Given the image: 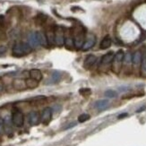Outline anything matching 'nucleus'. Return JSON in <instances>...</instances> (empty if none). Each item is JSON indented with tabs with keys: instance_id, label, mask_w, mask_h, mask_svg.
<instances>
[{
	"instance_id": "16",
	"label": "nucleus",
	"mask_w": 146,
	"mask_h": 146,
	"mask_svg": "<svg viewBox=\"0 0 146 146\" xmlns=\"http://www.w3.org/2000/svg\"><path fill=\"white\" fill-rule=\"evenodd\" d=\"M37 37H38V40H39V43L40 46L43 47H47L48 45V40H47V36L46 34H44L41 31H37Z\"/></svg>"
},
{
	"instance_id": "29",
	"label": "nucleus",
	"mask_w": 146,
	"mask_h": 146,
	"mask_svg": "<svg viewBox=\"0 0 146 146\" xmlns=\"http://www.w3.org/2000/svg\"><path fill=\"white\" fill-rule=\"evenodd\" d=\"M124 59H125V62L126 63V64H129V63H131V62H132V56H131V54H130V53H127V54H126V55L125 56Z\"/></svg>"
},
{
	"instance_id": "28",
	"label": "nucleus",
	"mask_w": 146,
	"mask_h": 146,
	"mask_svg": "<svg viewBox=\"0 0 146 146\" xmlns=\"http://www.w3.org/2000/svg\"><path fill=\"white\" fill-rule=\"evenodd\" d=\"M5 132V121L4 119L0 117V135H2Z\"/></svg>"
},
{
	"instance_id": "27",
	"label": "nucleus",
	"mask_w": 146,
	"mask_h": 146,
	"mask_svg": "<svg viewBox=\"0 0 146 146\" xmlns=\"http://www.w3.org/2000/svg\"><path fill=\"white\" fill-rule=\"evenodd\" d=\"M80 93L82 95H84V96H89V95H91L92 91L90 90V89H88V88H84V89H81Z\"/></svg>"
},
{
	"instance_id": "18",
	"label": "nucleus",
	"mask_w": 146,
	"mask_h": 146,
	"mask_svg": "<svg viewBox=\"0 0 146 146\" xmlns=\"http://www.w3.org/2000/svg\"><path fill=\"white\" fill-rule=\"evenodd\" d=\"M111 43H112V40H111V38L110 36H106L104 37L102 40H101L100 44V48L101 49H106V48H109L110 46H111Z\"/></svg>"
},
{
	"instance_id": "5",
	"label": "nucleus",
	"mask_w": 146,
	"mask_h": 146,
	"mask_svg": "<svg viewBox=\"0 0 146 146\" xmlns=\"http://www.w3.org/2000/svg\"><path fill=\"white\" fill-rule=\"evenodd\" d=\"M11 120H12V123L15 126H17V127H21V126H23V125L24 123V116H23V112L18 110H15L12 113Z\"/></svg>"
},
{
	"instance_id": "34",
	"label": "nucleus",
	"mask_w": 146,
	"mask_h": 146,
	"mask_svg": "<svg viewBox=\"0 0 146 146\" xmlns=\"http://www.w3.org/2000/svg\"><path fill=\"white\" fill-rule=\"evenodd\" d=\"M125 116H127V114H126V113H125V114H121V115H120V116H118V118L124 117H125Z\"/></svg>"
},
{
	"instance_id": "23",
	"label": "nucleus",
	"mask_w": 146,
	"mask_h": 146,
	"mask_svg": "<svg viewBox=\"0 0 146 146\" xmlns=\"http://www.w3.org/2000/svg\"><path fill=\"white\" fill-rule=\"evenodd\" d=\"M33 103L36 104V105H40V104H43L45 103L47 101V99L46 97L44 96H39V97H35L34 99H33Z\"/></svg>"
},
{
	"instance_id": "10",
	"label": "nucleus",
	"mask_w": 146,
	"mask_h": 146,
	"mask_svg": "<svg viewBox=\"0 0 146 146\" xmlns=\"http://www.w3.org/2000/svg\"><path fill=\"white\" fill-rule=\"evenodd\" d=\"M114 56H115V54H114V52L110 51L109 53L105 54L102 58H101V60H100V66H107L110 64V63L113 61L114 59Z\"/></svg>"
},
{
	"instance_id": "12",
	"label": "nucleus",
	"mask_w": 146,
	"mask_h": 146,
	"mask_svg": "<svg viewBox=\"0 0 146 146\" xmlns=\"http://www.w3.org/2000/svg\"><path fill=\"white\" fill-rule=\"evenodd\" d=\"M46 36L48 46L55 45V27H49L47 31Z\"/></svg>"
},
{
	"instance_id": "1",
	"label": "nucleus",
	"mask_w": 146,
	"mask_h": 146,
	"mask_svg": "<svg viewBox=\"0 0 146 146\" xmlns=\"http://www.w3.org/2000/svg\"><path fill=\"white\" fill-rule=\"evenodd\" d=\"M71 31H72L73 37H74V47L77 48H82V45H84L85 40H86L84 28H82V26H76V27L73 28Z\"/></svg>"
},
{
	"instance_id": "30",
	"label": "nucleus",
	"mask_w": 146,
	"mask_h": 146,
	"mask_svg": "<svg viewBox=\"0 0 146 146\" xmlns=\"http://www.w3.org/2000/svg\"><path fill=\"white\" fill-rule=\"evenodd\" d=\"M6 50H7V48H6V47H5V46L0 45V56L4 55V54L6 52Z\"/></svg>"
},
{
	"instance_id": "24",
	"label": "nucleus",
	"mask_w": 146,
	"mask_h": 146,
	"mask_svg": "<svg viewBox=\"0 0 146 146\" xmlns=\"http://www.w3.org/2000/svg\"><path fill=\"white\" fill-rule=\"evenodd\" d=\"M5 17L4 15H0V34H5Z\"/></svg>"
},
{
	"instance_id": "11",
	"label": "nucleus",
	"mask_w": 146,
	"mask_h": 146,
	"mask_svg": "<svg viewBox=\"0 0 146 146\" xmlns=\"http://www.w3.org/2000/svg\"><path fill=\"white\" fill-rule=\"evenodd\" d=\"M97 61V58H96V56H94V55H88L86 56V58L84 62V68L86 69H90L93 66V65L95 64V62Z\"/></svg>"
},
{
	"instance_id": "7",
	"label": "nucleus",
	"mask_w": 146,
	"mask_h": 146,
	"mask_svg": "<svg viewBox=\"0 0 146 146\" xmlns=\"http://www.w3.org/2000/svg\"><path fill=\"white\" fill-rule=\"evenodd\" d=\"M28 121L31 125H37L40 121V116L36 111H31L28 115Z\"/></svg>"
},
{
	"instance_id": "22",
	"label": "nucleus",
	"mask_w": 146,
	"mask_h": 146,
	"mask_svg": "<svg viewBox=\"0 0 146 146\" xmlns=\"http://www.w3.org/2000/svg\"><path fill=\"white\" fill-rule=\"evenodd\" d=\"M61 79V74L60 72L58 71H54L51 74V78H50V80H51V82H53V84H56V82H58Z\"/></svg>"
},
{
	"instance_id": "14",
	"label": "nucleus",
	"mask_w": 146,
	"mask_h": 146,
	"mask_svg": "<svg viewBox=\"0 0 146 146\" xmlns=\"http://www.w3.org/2000/svg\"><path fill=\"white\" fill-rule=\"evenodd\" d=\"M65 45L66 46L67 48H73L74 46V37L72 34V31L70 30L66 34H65Z\"/></svg>"
},
{
	"instance_id": "15",
	"label": "nucleus",
	"mask_w": 146,
	"mask_h": 146,
	"mask_svg": "<svg viewBox=\"0 0 146 146\" xmlns=\"http://www.w3.org/2000/svg\"><path fill=\"white\" fill-rule=\"evenodd\" d=\"M31 78H33L34 80H36L37 82H40L42 80V73L39 70V69H31V70L29 72Z\"/></svg>"
},
{
	"instance_id": "13",
	"label": "nucleus",
	"mask_w": 146,
	"mask_h": 146,
	"mask_svg": "<svg viewBox=\"0 0 146 146\" xmlns=\"http://www.w3.org/2000/svg\"><path fill=\"white\" fill-rule=\"evenodd\" d=\"M28 44L31 48H37L38 46H40L36 33H31L28 35Z\"/></svg>"
},
{
	"instance_id": "8",
	"label": "nucleus",
	"mask_w": 146,
	"mask_h": 146,
	"mask_svg": "<svg viewBox=\"0 0 146 146\" xmlns=\"http://www.w3.org/2000/svg\"><path fill=\"white\" fill-rule=\"evenodd\" d=\"M95 40H96V39H95V36L94 35H92V34L89 35L86 38V40H85V41L84 43V45H82V49L84 50V51H86V50L92 48L94 46Z\"/></svg>"
},
{
	"instance_id": "6",
	"label": "nucleus",
	"mask_w": 146,
	"mask_h": 146,
	"mask_svg": "<svg viewBox=\"0 0 146 146\" xmlns=\"http://www.w3.org/2000/svg\"><path fill=\"white\" fill-rule=\"evenodd\" d=\"M51 118H52V110L50 109V108L44 109L40 115V121L44 125H48L50 122Z\"/></svg>"
},
{
	"instance_id": "19",
	"label": "nucleus",
	"mask_w": 146,
	"mask_h": 146,
	"mask_svg": "<svg viewBox=\"0 0 146 146\" xmlns=\"http://www.w3.org/2000/svg\"><path fill=\"white\" fill-rule=\"evenodd\" d=\"M48 20V16L43 15V14H39L35 17V23L37 25H43L45 24Z\"/></svg>"
},
{
	"instance_id": "2",
	"label": "nucleus",
	"mask_w": 146,
	"mask_h": 146,
	"mask_svg": "<svg viewBox=\"0 0 146 146\" xmlns=\"http://www.w3.org/2000/svg\"><path fill=\"white\" fill-rule=\"evenodd\" d=\"M33 48H31L28 43L25 42H18L15 44V46L13 47L12 53L15 56L20 58V56H23L25 55H28L31 52Z\"/></svg>"
},
{
	"instance_id": "20",
	"label": "nucleus",
	"mask_w": 146,
	"mask_h": 146,
	"mask_svg": "<svg viewBox=\"0 0 146 146\" xmlns=\"http://www.w3.org/2000/svg\"><path fill=\"white\" fill-rule=\"evenodd\" d=\"M142 53L141 51H136L135 54L132 56V62L134 65H139L140 63H142Z\"/></svg>"
},
{
	"instance_id": "3",
	"label": "nucleus",
	"mask_w": 146,
	"mask_h": 146,
	"mask_svg": "<svg viewBox=\"0 0 146 146\" xmlns=\"http://www.w3.org/2000/svg\"><path fill=\"white\" fill-rule=\"evenodd\" d=\"M125 58V54L123 50H118V51L114 56V59L112 61L113 65H112V70L115 73H118L120 70V67H121L122 62L124 61Z\"/></svg>"
},
{
	"instance_id": "4",
	"label": "nucleus",
	"mask_w": 146,
	"mask_h": 146,
	"mask_svg": "<svg viewBox=\"0 0 146 146\" xmlns=\"http://www.w3.org/2000/svg\"><path fill=\"white\" fill-rule=\"evenodd\" d=\"M55 44L58 47L65 45V33L62 27H55Z\"/></svg>"
},
{
	"instance_id": "26",
	"label": "nucleus",
	"mask_w": 146,
	"mask_h": 146,
	"mask_svg": "<svg viewBox=\"0 0 146 146\" xmlns=\"http://www.w3.org/2000/svg\"><path fill=\"white\" fill-rule=\"evenodd\" d=\"M117 92L115 91L110 90V91L105 92V96L108 97V98H115V97H117Z\"/></svg>"
},
{
	"instance_id": "32",
	"label": "nucleus",
	"mask_w": 146,
	"mask_h": 146,
	"mask_svg": "<svg viewBox=\"0 0 146 146\" xmlns=\"http://www.w3.org/2000/svg\"><path fill=\"white\" fill-rule=\"evenodd\" d=\"M3 92H4V84H3V82L0 81V95Z\"/></svg>"
},
{
	"instance_id": "31",
	"label": "nucleus",
	"mask_w": 146,
	"mask_h": 146,
	"mask_svg": "<svg viewBox=\"0 0 146 146\" xmlns=\"http://www.w3.org/2000/svg\"><path fill=\"white\" fill-rule=\"evenodd\" d=\"M142 67L144 71H146V56H144L142 58Z\"/></svg>"
},
{
	"instance_id": "9",
	"label": "nucleus",
	"mask_w": 146,
	"mask_h": 146,
	"mask_svg": "<svg viewBox=\"0 0 146 146\" xmlns=\"http://www.w3.org/2000/svg\"><path fill=\"white\" fill-rule=\"evenodd\" d=\"M13 87L16 91H23L27 88L26 82L23 79H15L13 82Z\"/></svg>"
},
{
	"instance_id": "25",
	"label": "nucleus",
	"mask_w": 146,
	"mask_h": 146,
	"mask_svg": "<svg viewBox=\"0 0 146 146\" xmlns=\"http://www.w3.org/2000/svg\"><path fill=\"white\" fill-rule=\"evenodd\" d=\"M89 118H90V115H88V114H82V115H80L78 117V121L82 123V122L87 121Z\"/></svg>"
},
{
	"instance_id": "17",
	"label": "nucleus",
	"mask_w": 146,
	"mask_h": 146,
	"mask_svg": "<svg viewBox=\"0 0 146 146\" xmlns=\"http://www.w3.org/2000/svg\"><path fill=\"white\" fill-rule=\"evenodd\" d=\"M109 103L110 102L108 100H100L95 102V108H96L98 110H103L107 109L108 106H109Z\"/></svg>"
},
{
	"instance_id": "33",
	"label": "nucleus",
	"mask_w": 146,
	"mask_h": 146,
	"mask_svg": "<svg viewBox=\"0 0 146 146\" xmlns=\"http://www.w3.org/2000/svg\"><path fill=\"white\" fill-rule=\"evenodd\" d=\"M145 109H146V106H144V107H142V108H141V109H140V110H137V112L139 113V112H141V111L144 110Z\"/></svg>"
},
{
	"instance_id": "21",
	"label": "nucleus",
	"mask_w": 146,
	"mask_h": 146,
	"mask_svg": "<svg viewBox=\"0 0 146 146\" xmlns=\"http://www.w3.org/2000/svg\"><path fill=\"white\" fill-rule=\"evenodd\" d=\"M25 82H26V85H27V88L29 89H35L38 87V85H39V84L36 80L33 79V78H27L26 80H25Z\"/></svg>"
}]
</instances>
